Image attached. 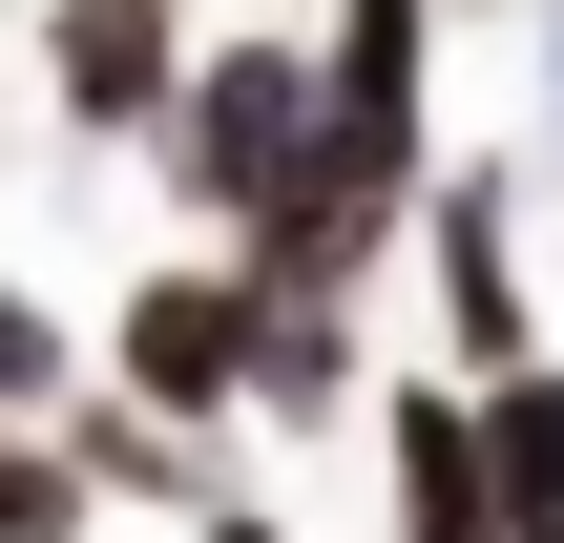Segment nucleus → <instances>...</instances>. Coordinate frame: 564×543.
<instances>
[{
    "label": "nucleus",
    "instance_id": "obj_5",
    "mask_svg": "<svg viewBox=\"0 0 564 543\" xmlns=\"http://www.w3.org/2000/svg\"><path fill=\"white\" fill-rule=\"evenodd\" d=\"M377 481H398V543H523V523H502L481 377H419V398H377Z\"/></svg>",
    "mask_w": 564,
    "mask_h": 543
},
{
    "label": "nucleus",
    "instance_id": "obj_12",
    "mask_svg": "<svg viewBox=\"0 0 564 543\" xmlns=\"http://www.w3.org/2000/svg\"><path fill=\"white\" fill-rule=\"evenodd\" d=\"M544 146H564V0H544Z\"/></svg>",
    "mask_w": 564,
    "mask_h": 543
},
{
    "label": "nucleus",
    "instance_id": "obj_1",
    "mask_svg": "<svg viewBox=\"0 0 564 543\" xmlns=\"http://www.w3.org/2000/svg\"><path fill=\"white\" fill-rule=\"evenodd\" d=\"M314 126H335V63L251 21V42H188V105H167V146H147V167H167V209L251 230V209L314 167Z\"/></svg>",
    "mask_w": 564,
    "mask_h": 543
},
{
    "label": "nucleus",
    "instance_id": "obj_11",
    "mask_svg": "<svg viewBox=\"0 0 564 543\" xmlns=\"http://www.w3.org/2000/svg\"><path fill=\"white\" fill-rule=\"evenodd\" d=\"M188 543H293V523H251V502H209V523H188Z\"/></svg>",
    "mask_w": 564,
    "mask_h": 543
},
{
    "label": "nucleus",
    "instance_id": "obj_7",
    "mask_svg": "<svg viewBox=\"0 0 564 543\" xmlns=\"http://www.w3.org/2000/svg\"><path fill=\"white\" fill-rule=\"evenodd\" d=\"M251 419H356V314L335 293H272L251 314Z\"/></svg>",
    "mask_w": 564,
    "mask_h": 543
},
{
    "label": "nucleus",
    "instance_id": "obj_10",
    "mask_svg": "<svg viewBox=\"0 0 564 543\" xmlns=\"http://www.w3.org/2000/svg\"><path fill=\"white\" fill-rule=\"evenodd\" d=\"M42 398H63V314H42V293H0V419H42Z\"/></svg>",
    "mask_w": 564,
    "mask_h": 543
},
{
    "label": "nucleus",
    "instance_id": "obj_9",
    "mask_svg": "<svg viewBox=\"0 0 564 543\" xmlns=\"http://www.w3.org/2000/svg\"><path fill=\"white\" fill-rule=\"evenodd\" d=\"M84 502H105V481H84L63 439H21V419H0V543H84Z\"/></svg>",
    "mask_w": 564,
    "mask_h": 543
},
{
    "label": "nucleus",
    "instance_id": "obj_8",
    "mask_svg": "<svg viewBox=\"0 0 564 543\" xmlns=\"http://www.w3.org/2000/svg\"><path fill=\"white\" fill-rule=\"evenodd\" d=\"M481 439H502V523H523V543H564V356L481 377Z\"/></svg>",
    "mask_w": 564,
    "mask_h": 543
},
{
    "label": "nucleus",
    "instance_id": "obj_4",
    "mask_svg": "<svg viewBox=\"0 0 564 543\" xmlns=\"http://www.w3.org/2000/svg\"><path fill=\"white\" fill-rule=\"evenodd\" d=\"M251 272H147L126 293V335H105V377L126 398H167V419H251Z\"/></svg>",
    "mask_w": 564,
    "mask_h": 543
},
{
    "label": "nucleus",
    "instance_id": "obj_6",
    "mask_svg": "<svg viewBox=\"0 0 564 543\" xmlns=\"http://www.w3.org/2000/svg\"><path fill=\"white\" fill-rule=\"evenodd\" d=\"M63 460H84L105 502H188V481H209V419H167V398H126V377H105V398L63 419Z\"/></svg>",
    "mask_w": 564,
    "mask_h": 543
},
{
    "label": "nucleus",
    "instance_id": "obj_3",
    "mask_svg": "<svg viewBox=\"0 0 564 543\" xmlns=\"http://www.w3.org/2000/svg\"><path fill=\"white\" fill-rule=\"evenodd\" d=\"M42 105H63L84 146H167L188 21H167V0H42Z\"/></svg>",
    "mask_w": 564,
    "mask_h": 543
},
{
    "label": "nucleus",
    "instance_id": "obj_2",
    "mask_svg": "<svg viewBox=\"0 0 564 543\" xmlns=\"http://www.w3.org/2000/svg\"><path fill=\"white\" fill-rule=\"evenodd\" d=\"M419 272H440V335H460V377H523V356H544V335H523V188H502V146L419 188Z\"/></svg>",
    "mask_w": 564,
    "mask_h": 543
}]
</instances>
